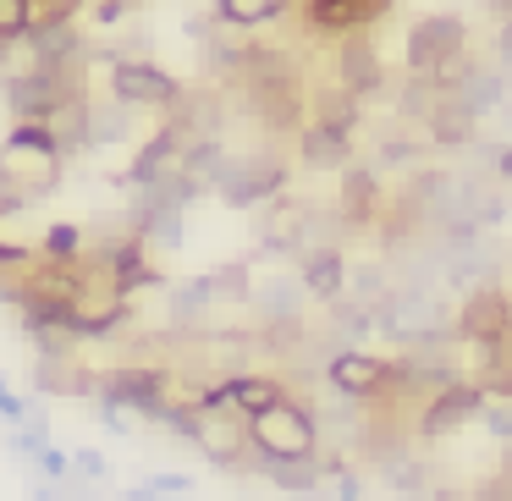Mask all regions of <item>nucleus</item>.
<instances>
[{
    "label": "nucleus",
    "mask_w": 512,
    "mask_h": 501,
    "mask_svg": "<svg viewBox=\"0 0 512 501\" xmlns=\"http://www.w3.org/2000/svg\"><path fill=\"white\" fill-rule=\"evenodd\" d=\"M468 353H474V364H468L463 380H474L485 402H512V336L479 342V347H468Z\"/></svg>",
    "instance_id": "obj_15"
},
{
    "label": "nucleus",
    "mask_w": 512,
    "mask_h": 501,
    "mask_svg": "<svg viewBox=\"0 0 512 501\" xmlns=\"http://www.w3.org/2000/svg\"><path fill=\"white\" fill-rule=\"evenodd\" d=\"M496 12H501V23L512 28V0H496Z\"/></svg>",
    "instance_id": "obj_41"
},
{
    "label": "nucleus",
    "mask_w": 512,
    "mask_h": 501,
    "mask_svg": "<svg viewBox=\"0 0 512 501\" xmlns=\"http://www.w3.org/2000/svg\"><path fill=\"white\" fill-rule=\"evenodd\" d=\"M61 177V149H56V133L45 122H17L0 144V188L12 193L17 204H34L56 188Z\"/></svg>",
    "instance_id": "obj_1"
},
{
    "label": "nucleus",
    "mask_w": 512,
    "mask_h": 501,
    "mask_svg": "<svg viewBox=\"0 0 512 501\" xmlns=\"http://www.w3.org/2000/svg\"><path fill=\"white\" fill-rule=\"evenodd\" d=\"M380 83H386V67L375 56V39L342 34V45H336V89H347L353 100H369V94H380Z\"/></svg>",
    "instance_id": "obj_10"
},
{
    "label": "nucleus",
    "mask_w": 512,
    "mask_h": 501,
    "mask_svg": "<svg viewBox=\"0 0 512 501\" xmlns=\"http://www.w3.org/2000/svg\"><path fill=\"white\" fill-rule=\"evenodd\" d=\"M188 441L199 446L215 468H248V474H254V452H248V419L243 413H204V408H193Z\"/></svg>",
    "instance_id": "obj_7"
},
{
    "label": "nucleus",
    "mask_w": 512,
    "mask_h": 501,
    "mask_svg": "<svg viewBox=\"0 0 512 501\" xmlns=\"http://www.w3.org/2000/svg\"><path fill=\"white\" fill-rule=\"evenodd\" d=\"M375 468L397 496H419V490L430 485V468H424V457H413V452H380Z\"/></svg>",
    "instance_id": "obj_23"
},
{
    "label": "nucleus",
    "mask_w": 512,
    "mask_h": 501,
    "mask_svg": "<svg viewBox=\"0 0 512 501\" xmlns=\"http://www.w3.org/2000/svg\"><path fill=\"white\" fill-rule=\"evenodd\" d=\"M100 424H105L111 435H133V424L122 419V408H105V402H100Z\"/></svg>",
    "instance_id": "obj_36"
},
{
    "label": "nucleus",
    "mask_w": 512,
    "mask_h": 501,
    "mask_svg": "<svg viewBox=\"0 0 512 501\" xmlns=\"http://www.w3.org/2000/svg\"><path fill=\"white\" fill-rule=\"evenodd\" d=\"M303 215H309V204L298 199H270L265 204V221H259V243L270 248V254H303Z\"/></svg>",
    "instance_id": "obj_19"
},
{
    "label": "nucleus",
    "mask_w": 512,
    "mask_h": 501,
    "mask_svg": "<svg viewBox=\"0 0 512 501\" xmlns=\"http://www.w3.org/2000/svg\"><path fill=\"white\" fill-rule=\"evenodd\" d=\"M320 375H325V386H331L342 402H353V408H380V402H386V358L380 353L342 347V353L325 358Z\"/></svg>",
    "instance_id": "obj_6"
},
{
    "label": "nucleus",
    "mask_w": 512,
    "mask_h": 501,
    "mask_svg": "<svg viewBox=\"0 0 512 501\" xmlns=\"http://www.w3.org/2000/svg\"><path fill=\"white\" fill-rule=\"evenodd\" d=\"M309 122L336 127V133L353 138V127H358V100H353L347 89H325V94H314V116H309Z\"/></svg>",
    "instance_id": "obj_24"
},
{
    "label": "nucleus",
    "mask_w": 512,
    "mask_h": 501,
    "mask_svg": "<svg viewBox=\"0 0 512 501\" xmlns=\"http://www.w3.org/2000/svg\"><path fill=\"white\" fill-rule=\"evenodd\" d=\"M122 17H127V0H100L94 23H122Z\"/></svg>",
    "instance_id": "obj_37"
},
{
    "label": "nucleus",
    "mask_w": 512,
    "mask_h": 501,
    "mask_svg": "<svg viewBox=\"0 0 512 501\" xmlns=\"http://www.w3.org/2000/svg\"><path fill=\"white\" fill-rule=\"evenodd\" d=\"M380 210H386V193H380V177L369 166H347L342 171V199H336V215L342 226H375Z\"/></svg>",
    "instance_id": "obj_13"
},
{
    "label": "nucleus",
    "mask_w": 512,
    "mask_h": 501,
    "mask_svg": "<svg viewBox=\"0 0 512 501\" xmlns=\"http://www.w3.org/2000/svg\"><path fill=\"white\" fill-rule=\"evenodd\" d=\"M144 485H149V490H160V496H171V501H177V496H188V490H193V479H188V474H149Z\"/></svg>",
    "instance_id": "obj_35"
},
{
    "label": "nucleus",
    "mask_w": 512,
    "mask_h": 501,
    "mask_svg": "<svg viewBox=\"0 0 512 501\" xmlns=\"http://www.w3.org/2000/svg\"><path fill=\"white\" fill-rule=\"evenodd\" d=\"M413 160H419V149H413L408 138H386V144H380V166H413Z\"/></svg>",
    "instance_id": "obj_34"
},
{
    "label": "nucleus",
    "mask_w": 512,
    "mask_h": 501,
    "mask_svg": "<svg viewBox=\"0 0 512 501\" xmlns=\"http://www.w3.org/2000/svg\"><path fill=\"white\" fill-rule=\"evenodd\" d=\"M391 0H303V23L314 34H369L386 17Z\"/></svg>",
    "instance_id": "obj_12"
},
{
    "label": "nucleus",
    "mask_w": 512,
    "mask_h": 501,
    "mask_svg": "<svg viewBox=\"0 0 512 501\" xmlns=\"http://www.w3.org/2000/svg\"><path fill=\"white\" fill-rule=\"evenodd\" d=\"M182 149H188V144H182V133L166 122V127H160V133L133 155V171H127V182H133V188H155V182H166L171 171L182 166Z\"/></svg>",
    "instance_id": "obj_17"
},
{
    "label": "nucleus",
    "mask_w": 512,
    "mask_h": 501,
    "mask_svg": "<svg viewBox=\"0 0 512 501\" xmlns=\"http://www.w3.org/2000/svg\"><path fill=\"white\" fill-rule=\"evenodd\" d=\"M452 331L463 336L468 347H479V342H501V336H512V298H507V287H496V281L474 287V292L463 298V309H457Z\"/></svg>",
    "instance_id": "obj_9"
},
{
    "label": "nucleus",
    "mask_w": 512,
    "mask_h": 501,
    "mask_svg": "<svg viewBox=\"0 0 512 501\" xmlns=\"http://www.w3.org/2000/svg\"><path fill=\"white\" fill-rule=\"evenodd\" d=\"M298 160H303L309 171H347V166H353V138L336 133V127L309 122V127L298 133Z\"/></svg>",
    "instance_id": "obj_20"
},
{
    "label": "nucleus",
    "mask_w": 512,
    "mask_h": 501,
    "mask_svg": "<svg viewBox=\"0 0 512 501\" xmlns=\"http://www.w3.org/2000/svg\"><path fill=\"white\" fill-rule=\"evenodd\" d=\"M122 501H171V496H160V490H149V485H127Z\"/></svg>",
    "instance_id": "obj_39"
},
{
    "label": "nucleus",
    "mask_w": 512,
    "mask_h": 501,
    "mask_svg": "<svg viewBox=\"0 0 512 501\" xmlns=\"http://www.w3.org/2000/svg\"><path fill=\"white\" fill-rule=\"evenodd\" d=\"M490 166H496V177H507V182H512V144H501L496 155H490Z\"/></svg>",
    "instance_id": "obj_38"
},
{
    "label": "nucleus",
    "mask_w": 512,
    "mask_h": 501,
    "mask_svg": "<svg viewBox=\"0 0 512 501\" xmlns=\"http://www.w3.org/2000/svg\"><path fill=\"white\" fill-rule=\"evenodd\" d=\"M28 28H34L28 0H0V45H23Z\"/></svg>",
    "instance_id": "obj_29"
},
{
    "label": "nucleus",
    "mask_w": 512,
    "mask_h": 501,
    "mask_svg": "<svg viewBox=\"0 0 512 501\" xmlns=\"http://www.w3.org/2000/svg\"><path fill=\"white\" fill-rule=\"evenodd\" d=\"M39 259H45V265H72V259H83V226H72V221L45 226V237H39Z\"/></svg>",
    "instance_id": "obj_27"
},
{
    "label": "nucleus",
    "mask_w": 512,
    "mask_h": 501,
    "mask_svg": "<svg viewBox=\"0 0 512 501\" xmlns=\"http://www.w3.org/2000/svg\"><path fill=\"white\" fill-rule=\"evenodd\" d=\"M479 424H485L496 441L512 446V402H485V408H479Z\"/></svg>",
    "instance_id": "obj_32"
},
{
    "label": "nucleus",
    "mask_w": 512,
    "mask_h": 501,
    "mask_svg": "<svg viewBox=\"0 0 512 501\" xmlns=\"http://www.w3.org/2000/svg\"><path fill=\"white\" fill-rule=\"evenodd\" d=\"M67 501H100V496H94V490H78V496H67Z\"/></svg>",
    "instance_id": "obj_42"
},
{
    "label": "nucleus",
    "mask_w": 512,
    "mask_h": 501,
    "mask_svg": "<svg viewBox=\"0 0 512 501\" xmlns=\"http://www.w3.org/2000/svg\"><path fill=\"white\" fill-rule=\"evenodd\" d=\"M281 12H287V0H215V17L226 28H259Z\"/></svg>",
    "instance_id": "obj_26"
},
{
    "label": "nucleus",
    "mask_w": 512,
    "mask_h": 501,
    "mask_svg": "<svg viewBox=\"0 0 512 501\" xmlns=\"http://www.w3.org/2000/svg\"><path fill=\"white\" fill-rule=\"evenodd\" d=\"M34 386L50 391V397H94V391H100V375H94L78 353H61V358H39Z\"/></svg>",
    "instance_id": "obj_18"
},
{
    "label": "nucleus",
    "mask_w": 512,
    "mask_h": 501,
    "mask_svg": "<svg viewBox=\"0 0 512 501\" xmlns=\"http://www.w3.org/2000/svg\"><path fill=\"white\" fill-rule=\"evenodd\" d=\"M248 303H259V320H265V325H298L303 314H309V292H303L298 276L254 281V298H248Z\"/></svg>",
    "instance_id": "obj_16"
},
{
    "label": "nucleus",
    "mask_w": 512,
    "mask_h": 501,
    "mask_svg": "<svg viewBox=\"0 0 512 501\" xmlns=\"http://www.w3.org/2000/svg\"><path fill=\"white\" fill-rule=\"evenodd\" d=\"M298 501H336V496H331V490L320 485V490H309V496H298Z\"/></svg>",
    "instance_id": "obj_40"
},
{
    "label": "nucleus",
    "mask_w": 512,
    "mask_h": 501,
    "mask_svg": "<svg viewBox=\"0 0 512 501\" xmlns=\"http://www.w3.org/2000/svg\"><path fill=\"white\" fill-rule=\"evenodd\" d=\"M248 452H254V474L270 463H309V457H320V419H314V408L287 397L270 413H254L248 419Z\"/></svg>",
    "instance_id": "obj_2"
},
{
    "label": "nucleus",
    "mask_w": 512,
    "mask_h": 501,
    "mask_svg": "<svg viewBox=\"0 0 512 501\" xmlns=\"http://www.w3.org/2000/svg\"><path fill=\"white\" fill-rule=\"evenodd\" d=\"M424 122H430V138L441 149H463V144H474V133H479V116L468 111V105H457L452 94H441V105H435Z\"/></svg>",
    "instance_id": "obj_22"
},
{
    "label": "nucleus",
    "mask_w": 512,
    "mask_h": 501,
    "mask_svg": "<svg viewBox=\"0 0 512 501\" xmlns=\"http://www.w3.org/2000/svg\"><path fill=\"white\" fill-rule=\"evenodd\" d=\"M298 281L309 292V303L347 298V254L342 248H309V254H298Z\"/></svg>",
    "instance_id": "obj_14"
},
{
    "label": "nucleus",
    "mask_w": 512,
    "mask_h": 501,
    "mask_svg": "<svg viewBox=\"0 0 512 501\" xmlns=\"http://www.w3.org/2000/svg\"><path fill=\"white\" fill-rule=\"evenodd\" d=\"M259 474L270 479L276 490H287V496H309V490H320L325 479H320V463H270V468H259Z\"/></svg>",
    "instance_id": "obj_28"
},
{
    "label": "nucleus",
    "mask_w": 512,
    "mask_h": 501,
    "mask_svg": "<svg viewBox=\"0 0 512 501\" xmlns=\"http://www.w3.org/2000/svg\"><path fill=\"white\" fill-rule=\"evenodd\" d=\"M72 457V479H89V485H105L111 479V463H105V452H94V446H78Z\"/></svg>",
    "instance_id": "obj_30"
},
{
    "label": "nucleus",
    "mask_w": 512,
    "mask_h": 501,
    "mask_svg": "<svg viewBox=\"0 0 512 501\" xmlns=\"http://www.w3.org/2000/svg\"><path fill=\"white\" fill-rule=\"evenodd\" d=\"M105 265V276H111V287L122 292V298H133V292H155L160 281V265L149 259V248L138 243V237H122L116 248H105V254H94Z\"/></svg>",
    "instance_id": "obj_11"
},
{
    "label": "nucleus",
    "mask_w": 512,
    "mask_h": 501,
    "mask_svg": "<svg viewBox=\"0 0 512 501\" xmlns=\"http://www.w3.org/2000/svg\"><path fill=\"white\" fill-rule=\"evenodd\" d=\"M127 6H133V0H127Z\"/></svg>",
    "instance_id": "obj_43"
},
{
    "label": "nucleus",
    "mask_w": 512,
    "mask_h": 501,
    "mask_svg": "<svg viewBox=\"0 0 512 501\" xmlns=\"http://www.w3.org/2000/svg\"><path fill=\"white\" fill-rule=\"evenodd\" d=\"M452 100H457V105H468L474 116L496 111V105L507 100V72H501V67H479V61H468V72L457 78Z\"/></svg>",
    "instance_id": "obj_21"
},
{
    "label": "nucleus",
    "mask_w": 512,
    "mask_h": 501,
    "mask_svg": "<svg viewBox=\"0 0 512 501\" xmlns=\"http://www.w3.org/2000/svg\"><path fill=\"white\" fill-rule=\"evenodd\" d=\"M28 419H34V408H28V402L17 397V391L6 386V380H0V424H6V430H23Z\"/></svg>",
    "instance_id": "obj_31"
},
{
    "label": "nucleus",
    "mask_w": 512,
    "mask_h": 501,
    "mask_svg": "<svg viewBox=\"0 0 512 501\" xmlns=\"http://www.w3.org/2000/svg\"><path fill=\"white\" fill-rule=\"evenodd\" d=\"M479 408H485V397H479L474 380H452V386L430 391V397L419 402L413 430H419V441H446V435H457L463 424H474Z\"/></svg>",
    "instance_id": "obj_8"
},
{
    "label": "nucleus",
    "mask_w": 512,
    "mask_h": 501,
    "mask_svg": "<svg viewBox=\"0 0 512 501\" xmlns=\"http://www.w3.org/2000/svg\"><path fill=\"white\" fill-rule=\"evenodd\" d=\"M215 193H221L232 210H254V204H270L287 193V160L281 155H226L221 177H215Z\"/></svg>",
    "instance_id": "obj_3"
},
{
    "label": "nucleus",
    "mask_w": 512,
    "mask_h": 501,
    "mask_svg": "<svg viewBox=\"0 0 512 501\" xmlns=\"http://www.w3.org/2000/svg\"><path fill=\"white\" fill-rule=\"evenodd\" d=\"M83 0H28V12H34V23H72L78 17Z\"/></svg>",
    "instance_id": "obj_33"
},
{
    "label": "nucleus",
    "mask_w": 512,
    "mask_h": 501,
    "mask_svg": "<svg viewBox=\"0 0 512 501\" xmlns=\"http://www.w3.org/2000/svg\"><path fill=\"white\" fill-rule=\"evenodd\" d=\"M204 287H210V303L221 309V303H248L254 298V276H248V265L237 259V265H221L204 276Z\"/></svg>",
    "instance_id": "obj_25"
},
{
    "label": "nucleus",
    "mask_w": 512,
    "mask_h": 501,
    "mask_svg": "<svg viewBox=\"0 0 512 501\" xmlns=\"http://www.w3.org/2000/svg\"><path fill=\"white\" fill-rule=\"evenodd\" d=\"M111 100L127 105V111H177L182 83L171 78V72H160L155 61L116 56L111 61Z\"/></svg>",
    "instance_id": "obj_4"
},
{
    "label": "nucleus",
    "mask_w": 512,
    "mask_h": 501,
    "mask_svg": "<svg viewBox=\"0 0 512 501\" xmlns=\"http://www.w3.org/2000/svg\"><path fill=\"white\" fill-rule=\"evenodd\" d=\"M457 56H468L463 17L435 12V17H419V23L408 28V72H413V78H435V72L452 67Z\"/></svg>",
    "instance_id": "obj_5"
}]
</instances>
